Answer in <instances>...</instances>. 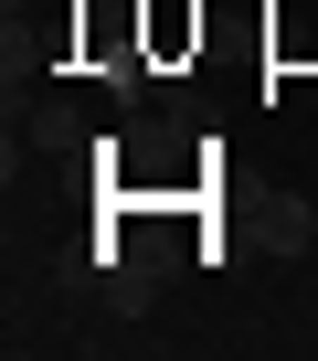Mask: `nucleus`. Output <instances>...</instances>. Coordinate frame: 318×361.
Here are the masks:
<instances>
[{
  "label": "nucleus",
  "instance_id": "nucleus-1",
  "mask_svg": "<svg viewBox=\"0 0 318 361\" xmlns=\"http://www.w3.org/2000/svg\"><path fill=\"white\" fill-rule=\"evenodd\" d=\"M307 234H318L307 192H276V202H265V245H276V255H307Z\"/></svg>",
  "mask_w": 318,
  "mask_h": 361
}]
</instances>
